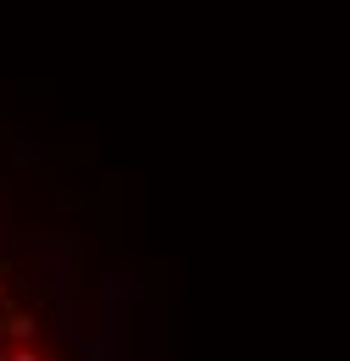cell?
<instances>
[{
    "instance_id": "cell-1",
    "label": "cell",
    "mask_w": 350,
    "mask_h": 361,
    "mask_svg": "<svg viewBox=\"0 0 350 361\" xmlns=\"http://www.w3.org/2000/svg\"><path fill=\"white\" fill-rule=\"evenodd\" d=\"M0 361H117L111 295L78 233L17 217L0 173Z\"/></svg>"
}]
</instances>
